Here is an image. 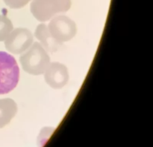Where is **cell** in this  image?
Listing matches in <instances>:
<instances>
[{"label":"cell","mask_w":153,"mask_h":147,"mask_svg":"<svg viewBox=\"0 0 153 147\" xmlns=\"http://www.w3.org/2000/svg\"><path fill=\"white\" fill-rule=\"evenodd\" d=\"M22 69L34 76L44 73L50 64V58L40 43L35 42L19 58Z\"/></svg>","instance_id":"cell-1"},{"label":"cell","mask_w":153,"mask_h":147,"mask_svg":"<svg viewBox=\"0 0 153 147\" xmlns=\"http://www.w3.org/2000/svg\"><path fill=\"white\" fill-rule=\"evenodd\" d=\"M19 79V69L10 54L0 52V95L13 91Z\"/></svg>","instance_id":"cell-2"},{"label":"cell","mask_w":153,"mask_h":147,"mask_svg":"<svg viewBox=\"0 0 153 147\" xmlns=\"http://www.w3.org/2000/svg\"><path fill=\"white\" fill-rule=\"evenodd\" d=\"M71 0H32L30 10L40 22H46L59 13H64L71 7Z\"/></svg>","instance_id":"cell-3"},{"label":"cell","mask_w":153,"mask_h":147,"mask_svg":"<svg viewBox=\"0 0 153 147\" xmlns=\"http://www.w3.org/2000/svg\"><path fill=\"white\" fill-rule=\"evenodd\" d=\"M48 29L53 38L61 44L73 39L77 32V27L74 21L64 15L52 18Z\"/></svg>","instance_id":"cell-4"},{"label":"cell","mask_w":153,"mask_h":147,"mask_svg":"<svg viewBox=\"0 0 153 147\" xmlns=\"http://www.w3.org/2000/svg\"><path fill=\"white\" fill-rule=\"evenodd\" d=\"M33 43V35L26 28H16L12 31L5 40V47L13 54H22Z\"/></svg>","instance_id":"cell-5"},{"label":"cell","mask_w":153,"mask_h":147,"mask_svg":"<svg viewBox=\"0 0 153 147\" xmlns=\"http://www.w3.org/2000/svg\"><path fill=\"white\" fill-rule=\"evenodd\" d=\"M43 74L46 83L54 89H61L67 85L69 80L68 70L61 63L49 64Z\"/></svg>","instance_id":"cell-6"},{"label":"cell","mask_w":153,"mask_h":147,"mask_svg":"<svg viewBox=\"0 0 153 147\" xmlns=\"http://www.w3.org/2000/svg\"><path fill=\"white\" fill-rule=\"evenodd\" d=\"M35 37L40 40L41 45L45 49L50 52H56L58 50L61 43L53 38L49 32L48 27L45 24H40L35 30Z\"/></svg>","instance_id":"cell-7"},{"label":"cell","mask_w":153,"mask_h":147,"mask_svg":"<svg viewBox=\"0 0 153 147\" xmlns=\"http://www.w3.org/2000/svg\"><path fill=\"white\" fill-rule=\"evenodd\" d=\"M17 112V105L11 99H0V128L8 124Z\"/></svg>","instance_id":"cell-8"},{"label":"cell","mask_w":153,"mask_h":147,"mask_svg":"<svg viewBox=\"0 0 153 147\" xmlns=\"http://www.w3.org/2000/svg\"><path fill=\"white\" fill-rule=\"evenodd\" d=\"M11 21L5 16L0 15V41H4L13 31Z\"/></svg>","instance_id":"cell-9"},{"label":"cell","mask_w":153,"mask_h":147,"mask_svg":"<svg viewBox=\"0 0 153 147\" xmlns=\"http://www.w3.org/2000/svg\"><path fill=\"white\" fill-rule=\"evenodd\" d=\"M31 0H4V3L12 9H19L26 5Z\"/></svg>","instance_id":"cell-10"}]
</instances>
